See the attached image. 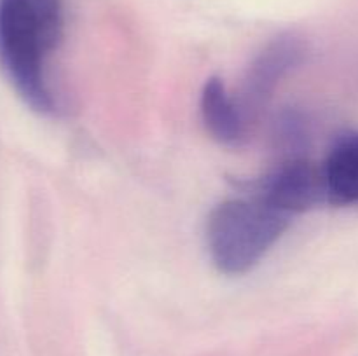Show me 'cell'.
<instances>
[{
    "label": "cell",
    "mask_w": 358,
    "mask_h": 356,
    "mask_svg": "<svg viewBox=\"0 0 358 356\" xmlns=\"http://www.w3.org/2000/svg\"><path fill=\"white\" fill-rule=\"evenodd\" d=\"M289 225L290 215L257 199H227L208 216L210 257L224 274H245L262 260Z\"/></svg>",
    "instance_id": "obj_2"
},
{
    "label": "cell",
    "mask_w": 358,
    "mask_h": 356,
    "mask_svg": "<svg viewBox=\"0 0 358 356\" xmlns=\"http://www.w3.org/2000/svg\"><path fill=\"white\" fill-rule=\"evenodd\" d=\"M306 44L296 35H280L273 38L248 66L241 96L236 103L247 126L266 107L276 86L306 58Z\"/></svg>",
    "instance_id": "obj_4"
},
{
    "label": "cell",
    "mask_w": 358,
    "mask_h": 356,
    "mask_svg": "<svg viewBox=\"0 0 358 356\" xmlns=\"http://www.w3.org/2000/svg\"><path fill=\"white\" fill-rule=\"evenodd\" d=\"M65 27L63 0H0V63L24 103L55 112L45 66Z\"/></svg>",
    "instance_id": "obj_1"
},
{
    "label": "cell",
    "mask_w": 358,
    "mask_h": 356,
    "mask_svg": "<svg viewBox=\"0 0 358 356\" xmlns=\"http://www.w3.org/2000/svg\"><path fill=\"white\" fill-rule=\"evenodd\" d=\"M324 173L331 205L358 202V133L343 136L336 142L324 163Z\"/></svg>",
    "instance_id": "obj_6"
},
{
    "label": "cell",
    "mask_w": 358,
    "mask_h": 356,
    "mask_svg": "<svg viewBox=\"0 0 358 356\" xmlns=\"http://www.w3.org/2000/svg\"><path fill=\"white\" fill-rule=\"evenodd\" d=\"M201 119L206 131L219 143L236 145L247 133V122L219 77H210L201 91Z\"/></svg>",
    "instance_id": "obj_5"
},
{
    "label": "cell",
    "mask_w": 358,
    "mask_h": 356,
    "mask_svg": "<svg viewBox=\"0 0 358 356\" xmlns=\"http://www.w3.org/2000/svg\"><path fill=\"white\" fill-rule=\"evenodd\" d=\"M250 198L287 213H303L329 202L324 164L304 157H287L269 173L248 184Z\"/></svg>",
    "instance_id": "obj_3"
}]
</instances>
